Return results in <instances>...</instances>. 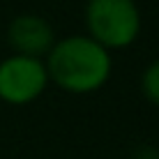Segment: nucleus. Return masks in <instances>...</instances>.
Listing matches in <instances>:
<instances>
[{"label": "nucleus", "instance_id": "1", "mask_svg": "<svg viewBox=\"0 0 159 159\" xmlns=\"http://www.w3.org/2000/svg\"><path fill=\"white\" fill-rule=\"evenodd\" d=\"M48 81L69 92H92L102 88L113 72V56L88 32L65 35L46 53Z\"/></svg>", "mask_w": 159, "mask_h": 159}, {"label": "nucleus", "instance_id": "2", "mask_svg": "<svg viewBox=\"0 0 159 159\" xmlns=\"http://www.w3.org/2000/svg\"><path fill=\"white\" fill-rule=\"evenodd\" d=\"M83 16L88 35L108 51L129 46L143 23L136 0H88Z\"/></svg>", "mask_w": 159, "mask_h": 159}, {"label": "nucleus", "instance_id": "3", "mask_svg": "<svg viewBox=\"0 0 159 159\" xmlns=\"http://www.w3.org/2000/svg\"><path fill=\"white\" fill-rule=\"evenodd\" d=\"M48 85L44 58L9 53L0 60V99L9 104H28Z\"/></svg>", "mask_w": 159, "mask_h": 159}, {"label": "nucleus", "instance_id": "4", "mask_svg": "<svg viewBox=\"0 0 159 159\" xmlns=\"http://www.w3.org/2000/svg\"><path fill=\"white\" fill-rule=\"evenodd\" d=\"M7 42L14 53L42 58L56 42V30L51 21L35 12H21L7 23Z\"/></svg>", "mask_w": 159, "mask_h": 159}, {"label": "nucleus", "instance_id": "5", "mask_svg": "<svg viewBox=\"0 0 159 159\" xmlns=\"http://www.w3.org/2000/svg\"><path fill=\"white\" fill-rule=\"evenodd\" d=\"M141 90L152 104L159 106V58L145 65L143 74H141Z\"/></svg>", "mask_w": 159, "mask_h": 159}, {"label": "nucleus", "instance_id": "6", "mask_svg": "<svg viewBox=\"0 0 159 159\" xmlns=\"http://www.w3.org/2000/svg\"><path fill=\"white\" fill-rule=\"evenodd\" d=\"M131 159H159V157L152 155V152H141V155H136V157H131Z\"/></svg>", "mask_w": 159, "mask_h": 159}]
</instances>
